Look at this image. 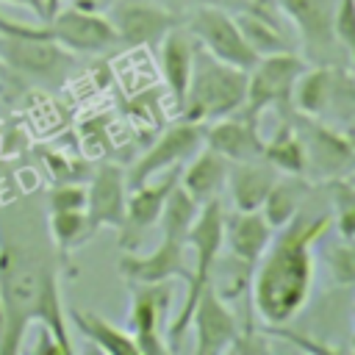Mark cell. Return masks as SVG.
Returning <instances> with one entry per match:
<instances>
[{"instance_id":"cell-1","label":"cell","mask_w":355,"mask_h":355,"mask_svg":"<svg viewBox=\"0 0 355 355\" xmlns=\"http://www.w3.org/2000/svg\"><path fill=\"white\" fill-rule=\"evenodd\" d=\"M330 216L294 214L269 239L252 266V305L266 324H286L305 305L313 283V244L327 233Z\"/></svg>"},{"instance_id":"cell-2","label":"cell","mask_w":355,"mask_h":355,"mask_svg":"<svg viewBox=\"0 0 355 355\" xmlns=\"http://www.w3.org/2000/svg\"><path fill=\"white\" fill-rule=\"evenodd\" d=\"M47 327L72 352L53 266L22 244L0 247V352H19L31 324Z\"/></svg>"},{"instance_id":"cell-3","label":"cell","mask_w":355,"mask_h":355,"mask_svg":"<svg viewBox=\"0 0 355 355\" xmlns=\"http://www.w3.org/2000/svg\"><path fill=\"white\" fill-rule=\"evenodd\" d=\"M244 94H247V69L225 64L211 53H205L202 47L194 50L189 86L180 105L183 119L208 125L214 119L230 116L241 111Z\"/></svg>"},{"instance_id":"cell-4","label":"cell","mask_w":355,"mask_h":355,"mask_svg":"<svg viewBox=\"0 0 355 355\" xmlns=\"http://www.w3.org/2000/svg\"><path fill=\"white\" fill-rule=\"evenodd\" d=\"M0 61L36 80H61L69 67L67 50L47 36L44 25L31 28L6 17H0Z\"/></svg>"},{"instance_id":"cell-5","label":"cell","mask_w":355,"mask_h":355,"mask_svg":"<svg viewBox=\"0 0 355 355\" xmlns=\"http://www.w3.org/2000/svg\"><path fill=\"white\" fill-rule=\"evenodd\" d=\"M186 31L197 42H202L205 53H211L214 58H219L225 64H233L239 69H252V64L261 58L250 47V42L244 39L236 17L230 11H225L222 6L205 3V6L194 8L191 17H189Z\"/></svg>"},{"instance_id":"cell-6","label":"cell","mask_w":355,"mask_h":355,"mask_svg":"<svg viewBox=\"0 0 355 355\" xmlns=\"http://www.w3.org/2000/svg\"><path fill=\"white\" fill-rule=\"evenodd\" d=\"M302 69H305V61L288 50L261 55L252 64V69H247V94H244L241 111L258 119L261 111L291 103V89Z\"/></svg>"},{"instance_id":"cell-7","label":"cell","mask_w":355,"mask_h":355,"mask_svg":"<svg viewBox=\"0 0 355 355\" xmlns=\"http://www.w3.org/2000/svg\"><path fill=\"white\" fill-rule=\"evenodd\" d=\"M291 103L297 105L300 114H308V116H322L327 108L349 116L352 111L349 72L333 64H316L313 69L305 67L291 89Z\"/></svg>"},{"instance_id":"cell-8","label":"cell","mask_w":355,"mask_h":355,"mask_svg":"<svg viewBox=\"0 0 355 355\" xmlns=\"http://www.w3.org/2000/svg\"><path fill=\"white\" fill-rule=\"evenodd\" d=\"M202 147V125L200 122H189V119H180L178 125L166 128L158 141L144 150L139 155V161L130 166V172L125 175L128 180V189H136L141 183H147L150 178L172 169L175 164L186 161L189 155H194L197 150Z\"/></svg>"},{"instance_id":"cell-9","label":"cell","mask_w":355,"mask_h":355,"mask_svg":"<svg viewBox=\"0 0 355 355\" xmlns=\"http://www.w3.org/2000/svg\"><path fill=\"white\" fill-rule=\"evenodd\" d=\"M47 36L61 44L64 50L75 53H100L111 44H116V33L108 22V17L89 11V8H58L53 17L44 19Z\"/></svg>"},{"instance_id":"cell-10","label":"cell","mask_w":355,"mask_h":355,"mask_svg":"<svg viewBox=\"0 0 355 355\" xmlns=\"http://www.w3.org/2000/svg\"><path fill=\"white\" fill-rule=\"evenodd\" d=\"M136 286L130 291V313L128 327L136 341L139 355H161L166 352V344L161 341V322L169 311V280L166 283H130Z\"/></svg>"},{"instance_id":"cell-11","label":"cell","mask_w":355,"mask_h":355,"mask_svg":"<svg viewBox=\"0 0 355 355\" xmlns=\"http://www.w3.org/2000/svg\"><path fill=\"white\" fill-rule=\"evenodd\" d=\"M186 236L175 230H161V244L150 255H122L119 272L128 283H166L172 277L189 280L186 266Z\"/></svg>"},{"instance_id":"cell-12","label":"cell","mask_w":355,"mask_h":355,"mask_svg":"<svg viewBox=\"0 0 355 355\" xmlns=\"http://www.w3.org/2000/svg\"><path fill=\"white\" fill-rule=\"evenodd\" d=\"M114 33H116V44H128V47H144V44H155L161 42V36L178 25V17L161 6L153 3H141V0H122L111 8L108 17Z\"/></svg>"},{"instance_id":"cell-13","label":"cell","mask_w":355,"mask_h":355,"mask_svg":"<svg viewBox=\"0 0 355 355\" xmlns=\"http://www.w3.org/2000/svg\"><path fill=\"white\" fill-rule=\"evenodd\" d=\"M125 200H128V180L125 172L114 164L97 166L89 189H86V225L89 233L100 227H122L125 225Z\"/></svg>"},{"instance_id":"cell-14","label":"cell","mask_w":355,"mask_h":355,"mask_svg":"<svg viewBox=\"0 0 355 355\" xmlns=\"http://www.w3.org/2000/svg\"><path fill=\"white\" fill-rule=\"evenodd\" d=\"M191 324H194V347L200 355L227 352L233 338L239 336V324H236L233 311L214 291L211 283L197 297V305L191 311Z\"/></svg>"},{"instance_id":"cell-15","label":"cell","mask_w":355,"mask_h":355,"mask_svg":"<svg viewBox=\"0 0 355 355\" xmlns=\"http://www.w3.org/2000/svg\"><path fill=\"white\" fill-rule=\"evenodd\" d=\"M277 6L297 28L305 50L322 64H327L324 58H330L336 44V36H333L336 0H277Z\"/></svg>"},{"instance_id":"cell-16","label":"cell","mask_w":355,"mask_h":355,"mask_svg":"<svg viewBox=\"0 0 355 355\" xmlns=\"http://www.w3.org/2000/svg\"><path fill=\"white\" fill-rule=\"evenodd\" d=\"M202 144L211 147L214 153H219L222 158H227L230 164L236 161H252L261 158L263 153V139L258 133V119L252 116H222L208 122V128H202Z\"/></svg>"},{"instance_id":"cell-17","label":"cell","mask_w":355,"mask_h":355,"mask_svg":"<svg viewBox=\"0 0 355 355\" xmlns=\"http://www.w3.org/2000/svg\"><path fill=\"white\" fill-rule=\"evenodd\" d=\"M302 147H305V172L313 169L316 175L338 178V175H347L352 166V141H349V133L344 130L308 122Z\"/></svg>"},{"instance_id":"cell-18","label":"cell","mask_w":355,"mask_h":355,"mask_svg":"<svg viewBox=\"0 0 355 355\" xmlns=\"http://www.w3.org/2000/svg\"><path fill=\"white\" fill-rule=\"evenodd\" d=\"M194 36L186 28H169L161 42H158V55H161V75L169 92V100L175 105V111H180L183 97H186V86H189V75H191V61H194Z\"/></svg>"},{"instance_id":"cell-19","label":"cell","mask_w":355,"mask_h":355,"mask_svg":"<svg viewBox=\"0 0 355 355\" xmlns=\"http://www.w3.org/2000/svg\"><path fill=\"white\" fill-rule=\"evenodd\" d=\"M272 239V227L261 216V211H233L225 214L222 222V244L230 250V255L247 266H255L261 252L266 250Z\"/></svg>"},{"instance_id":"cell-20","label":"cell","mask_w":355,"mask_h":355,"mask_svg":"<svg viewBox=\"0 0 355 355\" xmlns=\"http://www.w3.org/2000/svg\"><path fill=\"white\" fill-rule=\"evenodd\" d=\"M275 180H277V169L263 158H252V161L230 164L225 186L230 191L236 211H258Z\"/></svg>"},{"instance_id":"cell-21","label":"cell","mask_w":355,"mask_h":355,"mask_svg":"<svg viewBox=\"0 0 355 355\" xmlns=\"http://www.w3.org/2000/svg\"><path fill=\"white\" fill-rule=\"evenodd\" d=\"M175 186H178V175L169 172L164 178L155 175L147 183L130 189V194L125 200V225H122V233L125 236L133 233V241H136V236L144 227H150L153 222H158L161 208H164V202H166V197H169V191Z\"/></svg>"},{"instance_id":"cell-22","label":"cell","mask_w":355,"mask_h":355,"mask_svg":"<svg viewBox=\"0 0 355 355\" xmlns=\"http://www.w3.org/2000/svg\"><path fill=\"white\" fill-rule=\"evenodd\" d=\"M227 166H230L227 158H222L219 153H214L211 147L202 144V150L194 153L191 164L183 169V178L178 180V186H180L197 205H202V202L219 197V191L225 189Z\"/></svg>"},{"instance_id":"cell-23","label":"cell","mask_w":355,"mask_h":355,"mask_svg":"<svg viewBox=\"0 0 355 355\" xmlns=\"http://www.w3.org/2000/svg\"><path fill=\"white\" fill-rule=\"evenodd\" d=\"M72 322L78 327V333H83L100 352H111V355H139L136 341L128 330L111 324L108 319H103L94 311H72Z\"/></svg>"},{"instance_id":"cell-24","label":"cell","mask_w":355,"mask_h":355,"mask_svg":"<svg viewBox=\"0 0 355 355\" xmlns=\"http://www.w3.org/2000/svg\"><path fill=\"white\" fill-rule=\"evenodd\" d=\"M300 202H302V183H300V175H288V178H277L269 189V194L263 197L261 202V216L266 219V225L272 230L283 227L297 211H300Z\"/></svg>"},{"instance_id":"cell-25","label":"cell","mask_w":355,"mask_h":355,"mask_svg":"<svg viewBox=\"0 0 355 355\" xmlns=\"http://www.w3.org/2000/svg\"><path fill=\"white\" fill-rule=\"evenodd\" d=\"M261 158L266 164H272L277 172H286V175H305V147H302V139L291 130V128H280L269 141H263V153Z\"/></svg>"},{"instance_id":"cell-26","label":"cell","mask_w":355,"mask_h":355,"mask_svg":"<svg viewBox=\"0 0 355 355\" xmlns=\"http://www.w3.org/2000/svg\"><path fill=\"white\" fill-rule=\"evenodd\" d=\"M244 39L250 42V47L258 53V55H269V53H280L286 50V42H283V33L277 28V22L269 17V14H258V11H244L236 17Z\"/></svg>"},{"instance_id":"cell-27","label":"cell","mask_w":355,"mask_h":355,"mask_svg":"<svg viewBox=\"0 0 355 355\" xmlns=\"http://www.w3.org/2000/svg\"><path fill=\"white\" fill-rule=\"evenodd\" d=\"M330 191H333V222H336V230L344 241H352V233H355V189L349 183L347 175H338V178H330Z\"/></svg>"},{"instance_id":"cell-28","label":"cell","mask_w":355,"mask_h":355,"mask_svg":"<svg viewBox=\"0 0 355 355\" xmlns=\"http://www.w3.org/2000/svg\"><path fill=\"white\" fill-rule=\"evenodd\" d=\"M50 233L58 250H72L92 236L83 211H50Z\"/></svg>"},{"instance_id":"cell-29","label":"cell","mask_w":355,"mask_h":355,"mask_svg":"<svg viewBox=\"0 0 355 355\" xmlns=\"http://www.w3.org/2000/svg\"><path fill=\"white\" fill-rule=\"evenodd\" d=\"M333 36H336V44H341L347 53H352V42H355L352 0H336V6H333Z\"/></svg>"},{"instance_id":"cell-30","label":"cell","mask_w":355,"mask_h":355,"mask_svg":"<svg viewBox=\"0 0 355 355\" xmlns=\"http://www.w3.org/2000/svg\"><path fill=\"white\" fill-rule=\"evenodd\" d=\"M327 261H330V272L333 277L341 283V286H349L355 280V255H352V241H344L338 247H333L327 252Z\"/></svg>"},{"instance_id":"cell-31","label":"cell","mask_w":355,"mask_h":355,"mask_svg":"<svg viewBox=\"0 0 355 355\" xmlns=\"http://www.w3.org/2000/svg\"><path fill=\"white\" fill-rule=\"evenodd\" d=\"M86 208V186L61 183L50 191V211H83Z\"/></svg>"},{"instance_id":"cell-32","label":"cell","mask_w":355,"mask_h":355,"mask_svg":"<svg viewBox=\"0 0 355 355\" xmlns=\"http://www.w3.org/2000/svg\"><path fill=\"white\" fill-rule=\"evenodd\" d=\"M0 3H14V6H25V8H31L33 14H39L42 19L47 17V8H44V0H0Z\"/></svg>"},{"instance_id":"cell-33","label":"cell","mask_w":355,"mask_h":355,"mask_svg":"<svg viewBox=\"0 0 355 355\" xmlns=\"http://www.w3.org/2000/svg\"><path fill=\"white\" fill-rule=\"evenodd\" d=\"M275 6L277 0H250V11H258V14H269Z\"/></svg>"},{"instance_id":"cell-34","label":"cell","mask_w":355,"mask_h":355,"mask_svg":"<svg viewBox=\"0 0 355 355\" xmlns=\"http://www.w3.org/2000/svg\"><path fill=\"white\" fill-rule=\"evenodd\" d=\"M44 8H47V17H53L58 8H61V0H44ZM44 17V19H47Z\"/></svg>"},{"instance_id":"cell-35","label":"cell","mask_w":355,"mask_h":355,"mask_svg":"<svg viewBox=\"0 0 355 355\" xmlns=\"http://www.w3.org/2000/svg\"><path fill=\"white\" fill-rule=\"evenodd\" d=\"M0 72H3V61H0Z\"/></svg>"}]
</instances>
